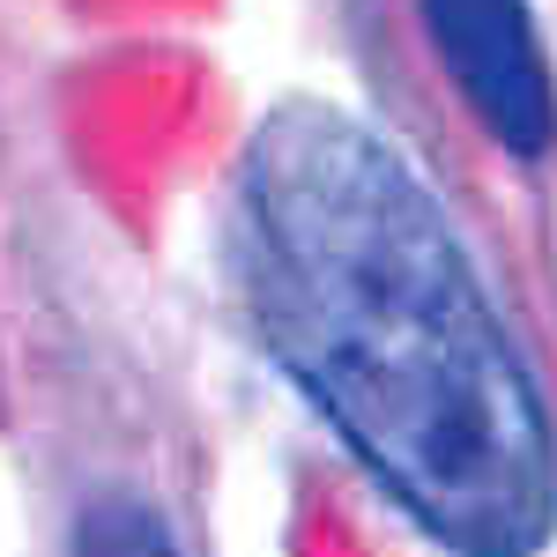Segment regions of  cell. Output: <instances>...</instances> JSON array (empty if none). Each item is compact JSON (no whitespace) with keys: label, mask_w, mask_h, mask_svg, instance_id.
Masks as SVG:
<instances>
[{"label":"cell","mask_w":557,"mask_h":557,"mask_svg":"<svg viewBox=\"0 0 557 557\" xmlns=\"http://www.w3.org/2000/svg\"><path fill=\"white\" fill-rule=\"evenodd\" d=\"M83 557H172V535L141 513V506H112V513L89 520Z\"/></svg>","instance_id":"3"},{"label":"cell","mask_w":557,"mask_h":557,"mask_svg":"<svg viewBox=\"0 0 557 557\" xmlns=\"http://www.w3.org/2000/svg\"><path fill=\"white\" fill-rule=\"evenodd\" d=\"M238 283L268 357L454 557L557 535V431L417 164L327 97L275 104L238 164Z\"/></svg>","instance_id":"1"},{"label":"cell","mask_w":557,"mask_h":557,"mask_svg":"<svg viewBox=\"0 0 557 557\" xmlns=\"http://www.w3.org/2000/svg\"><path fill=\"white\" fill-rule=\"evenodd\" d=\"M446 83L469 97L498 149L543 157L557 141V83L528 0H417Z\"/></svg>","instance_id":"2"}]
</instances>
